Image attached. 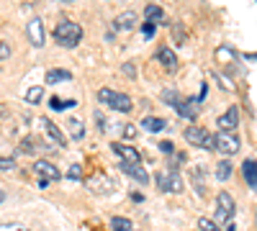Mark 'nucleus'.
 <instances>
[{
	"label": "nucleus",
	"mask_w": 257,
	"mask_h": 231,
	"mask_svg": "<svg viewBox=\"0 0 257 231\" xmlns=\"http://www.w3.org/2000/svg\"><path fill=\"white\" fill-rule=\"evenodd\" d=\"M54 39H57L59 47L72 49V47L80 44V39H82V26L75 24V21H62V24H57V29H54Z\"/></svg>",
	"instance_id": "obj_1"
},
{
	"label": "nucleus",
	"mask_w": 257,
	"mask_h": 231,
	"mask_svg": "<svg viewBox=\"0 0 257 231\" xmlns=\"http://www.w3.org/2000/svg\"><path fill=\"white\" fill-rule=\"evenodd\" d=\"M157 59H160V65L173 75L175 70H178V57L173 54V49H167V47H162L160 52H157Z\"/></svg>",
	"instance_id": "obj_13"
},
{
	"label": "nucleus",
	"mask_w": 257,
	"mask_h": 231,
	"mask_svg": "<svg viewBox=\"0 0 257 231\" xmlns=\"http://www.w3.org/2000/svg\"><path fill=\"white\" fill-rule=\"evenodd\" d=\"M160 149H162L165 154H173V152H175V146L170 144V141H160Z\"/></svg>",
	"instance_id": "obj_32"
},
{
	"label": "nucleus",
	"mask_w": 257,
	"mask_h": 231,
	"mask_svg": "<svg viewBox=\"0 0 257 231\" xmlns=\"http://www.w3.org/2000/svg\"><path fill=\"white\" fill-rule=\"evenodd\" d=\"M142 34H144V39H149V36L155 34V26H152V24H144V26H142Z\"/></svg>",
	"instance_id": "obj_34"
},
{
	"label": "nucleus",
	"mask_w": 257,
	"mask_h": 231,
	"mask_svg": "<svg viewBox=\"0 0 257 231\" xmlns=\"http://www.w3.org/2000/svg\"><path fill=\"white\" fill-rule=\"evenodd\" d=\"M67 126H70L72 139H77V141H80V139L85 136V129H82V121H80V118H70V121H67Z\"/></svg>",
	"instance_id": "obj_21"
},
{
	"label": "nucleus",
	"mask_w": 257,
	"mask_h": 231,
	"mask_svg": "<svg viewBox=\"0 0 257 231\" xmlns=\"http://www.w3.org/2000/svg\"><path fill=\"white\" fill-rule=\"evenodd\" d=\"M237 126H239V108L231 106V108L219 118V129H221V131H234Z\"/></svg>",
	"instance_id": "obj_12"
},
{
	"label": "nucleus",
	"mask_w": 257,
	"mask_h": 231,
	"mask_svg": "<svg viewBox=\"0 0 257 231\" xmlns=\"http://www.w3.org/2000/svg\"><path fill=\"white\" fill-rule=\"evenodd\" d=\"M113 152L123 159V162H132V164H142V154L134 149V146H128V144H113Z\"/></svg>",
	"instance_id": "obj_11"
},
{
	"label": "nucleus",
	"mask_w": 257,
	"mask_h": 231,
	"mask_svg": "<svg viewBox=\"0 0 257 231\" xmlns=\"http://www.w3.org/2000/svg\"><path fill=\"white\" fill-rule=\"evenodd\" d=\"M64 3H70V0H64Z\"/></svg>",
	"instance_id": "obj_37"
},
{
	"label": "nucleus",
	"mask_w": 257,
	"mask_h": 231,
	"mask_svg": "<svg viewBox=\"0 0 257 231\" xmlns=\"http://www.w3.org/2000/svg\"><path fill=\"white\" fill-rule=\"evenodd\" d=\"M34 172L39 175V180H49V182H54V180H59V177H62V172L57 170V167H54L52 162H47V159L34 162Z\"/></svg>",
	"instance_id": "obj_7"
},
{
	"label": "nucleus",
	"mask_w": 257,
	"mask_h": 231,
	"mask_svg": "<svg viewBox=\"0 0 257 231\" xmlns=\"http://www.w3.org/2000/svg\"><path fill=\"white\" fill-rule=\"evenodd\" d=\"M3 200H6V193H3V190H0V203H3Z\"/></svg>",
	"instance_id": "obj_36"
},
{
	"label": "nucleus",
	"mask_w": 257,
	"mask_h": 231,
	"mask_svg": "<svg viewBox=\"0 0 257 231\" xmlns=\"http://www.w3.org/2000/svg\"><path fill=\"white\" fill-rule=\"evenodd\" d=\"M162 21H165V11H162L160 6H147V11H144V24L157 26V24H162Z\"/></svg>",
	"instance_id": "obj_17"
},
{
	"label": "nucleus",
	"mask_w": 257,
	"mask_h": 231,
	"mask_svg": "<svg viewBox=\"0 0 257 231\" xmlns=\"http://www.w3.org/2000/svg\"><path fill=\"white\" fill-rule=\"evenodd\" d=\"M13 167H16V162L11 157H0V170H13Z\"/></svg>",
	"instance_id": "obj_30"
},
{
	"label": "nucleus",
	"mask_w": 257,
	"mask_h": 231,
	"mask_svg": "<svg viewBox=\"0 0 257 231\" xmlns=\"http://www.w3.org/2000/svg\"><path fill=\"white\" fill-rule=\"evenodd\" d=\"M198 228H201V231H221L219 223L211 221V218H201V221H198Z\"/></svg>",
	"instance_id": "obj_25"
},
{
	"label": "nucleus",
	"mask_w": 257,
	"mask_h": 231,
	"mask_svg": "<svg viewBox=\"0 0 257 231\" xmlns=\"http://www.w3.org/2000/svg\"><path fill=\"white\" fill-rule=\"evenodd\" d=\"M41 126H44V131L49 134V139H52L54 144L64 146V134H62V129H57V126H54V121H49V118H41Z\"/></svg>",
	"instance_id": "obj_16"
},
{
	"label": "nucleus",
	"mask_w": 257,
	"mask_h": 231,
	"mask_svg": "<svg viewBox=\"0 0 257 231\" xmlns=\"http://www.w3.org/2000/svg\"><path fill=\"white\" fill-rule=\"evenodd\" d=\"M98 100L105 103L108 108L118 111V113H132V108H134L132 98L123 95V93H116V90H111V88H100V90H98Z\"/></svg>",
	"instance_id": "obj_2"
},
{
	"label": "nucleus",
	"mask_w": 257,
	"mask_h": 231,
	"mask_svg": "<svg viewBox=\"0 0 257 231\" xmlns=\"http://www.w3.org/2000/svg\"><path fill=\"white\" fill-rule=\"evenodd\" d=\"M0 231H29V228L21 223H6V226H0Z\"/></svg>",
	"instance_id": "obj_31"
},
{
	"label": "nucleus",
	"mask_w": 257,
	"mask_h": 231,
	"mask_svg": "<svg viewBox=\"0 0 257 231\" xmlns=\"http://www.w3.org/2000/svg\"><path fill=\"white\" fill-rule=\"evenodd\" d=\"M67 80H72V72H70V70H49V72H47V82H49V85L67 82Z\"/></svg>",
	"instance_id": "obj_19"
},
{
	"label": "nucleus",
	"mask_w": 257,
	"mask_h": 231,
	"mask_svg": "<svg viewBox=\"0 0 257 231\" xmlns=\"http://www.w3.org/2000/svg\"><path fill=\"white\" fill-rule=\"evenodd\" d=\"M26 34H29V41L34 47H44V21L41 18H31L29 26H26Z\"/></svg>",
	"instance_id": "obj_8"
},
{
	"label": "nucleus",
	"mask_w": 257,
	"mask_h": 231,
	"mask_svg": "<svg viewBox=\"0 0 257 231\" xmlns=\"http://www.w3.org/2000/svg\"><path fill=\"white\" fill-rule=\"evenodd\" d=\"M142 126H144L147 131H152V134H160V131H165L167 121H165V118H157V116H147V118L142 121Z\"/></svg>",
	"instance_id": "obj_18"
},
{
	"label": "nucleus",
	"mask_w": 257,
	"mask_h": 231,
	"mask_svg": "<svg viewBox=\"0 0 257 231\" xmlns=\"http://www.w3.org/2000/svg\"><path fill=\"white\" fill-rule=\"evenodd\" d=\"M213 149H219L221 154L231 157V154H237L242 149V141L234 136L231 131H219L216 136H213Z\"/></svg>",
	"instance_id": "obj_3"
},
{
	"label": "nucleus",
	"mask_w": 257,
	"mask_h": 231,
	"mask_svg": "<svg viewBox=\"0 0 257 231\" xmlns=\"http://www.w3.org/2000/svg\"><path fill=\"white\" fill-rule=\"evenodd\" d=\"M123 134H126V136H128V139H132V136H134V134H137V131H134V126H126V129H123Z\"/></svg>",
	"instance_id": "obj_35"
},
{
	"label": "nucleus",
	"mask_w": 257,
	"mask_h": 231,
	"mask_svg": "<svg viewBox=\"0 0 257 231\" xmlns=\"http://www.w3.org/2000/svg\"><path fill=\"white\" fill-rule=\"evenodd\" d=\"M173 36H175V44H185V34H183V24L173 26Z\"/></svg>",
	"instance_id": "obj_27"
},
{
	"label": "nucleus",
	"mask_w": 257,
	"mask_h": 231,
	"mask_svg": "<svg viewBox=\"0 0 257 231\" xmlns=\"http://www.w3.org/2000/svg\"><path fill=\"white\" fill-rule=\"evenodd\" d=\"M198 106H201V100L198 98H185V100H178V113L185 118V121H196L198 116Z\"/></svg>",
	"instance_id": "obj_9"
},
{
	"label": "nucleus",
	"mask_w": 257,
	"mask_h": 231,
	"mask_svg": "<svg viewBox=\"0 0 257 231\" xmlns=\"http://www.w3.org/2000/svg\"><path fill=\"white\" fill-rule=\"evenodd\" d=\"M157 180H160V190H165V193H183V177L175 172V170H170L167 175L162 172V175H157Z\"/></svg>",
	"instance_id": "obj_6"
},
{
	"label": "nucleus",
	"mask_w": 257,
	"mask_h": 231,
	"mask_svg": "<svg viewBox=\"0 0 257 231\" xmlns=\"http://www.w3.org/2000/svg\"><path fill=\"white\" fill-rule=\"evenodd\" d=\"M242 175H244V180H247V185L252 187V190H257V162L254 159H247L242 164Z\"/></svg>",
	"instance_id": "obj_15"
},
{
	"label": "nucleus",
	"mask_w": 257,
	"mask_h": 231,
	"mask_svg": "<svg viewBox=\"0 0 257 231\" xmlns=\"http://www.w3.org/2000/svg\"><path fill=\"white\" fill-rule=\"evenodd\" d=\"M229 177H231V162L224 159V162H219V167H216V180H219V182H226Z\"/></svg>",
	"instance_id": "obj_20"
},
{
	"label": "nucleus",
	"mask_w": 257,
	"mask_h": 231,
	"mask_svg": "<svg viewBox=\"0 0 257 231\" xmlns=\"http://www.w3.org/2000/svg\"><path fill=\"white\" fill-rule=\"evenodd\" d=\"M111 231H132V221L116 216V218H111Z\"/></svg>",
	"instance_id": "obj_22"
},
{
	"label": "nucleus",
	"mask_w": 257,
	"mask_h": 231,
	"mask_svg": "<svg viewBox=\"0 0 257 231\" xmlns=\"http://www.w3.org/2000/svg\"><path fill=\"white\" fill-rule=\"evenodd\" d=\"M121 172L123 175H128L132 180H137V182H149V172L144 170L142 164H132V162H121Z\"/></svg>",
	"instance_id": "obj_10"
},
{
	"label": "nucleus",
	"mask_w": 257,
	"mask_h": 231,
	"mask_svg": "<svg viewBox=\"0 0 257 231\" xmlns=\"http://www.w3.org/2000/svg\"><path fill=\"white\" fill-rule=\"evenodd\" d=\"M3 59H11V44L0 39V62H3Z\"/></svg>",
	"instance_id": "obj_29"
},
{
	"label": "nucleus",
	"mask_w": 257,
	"mask_h": 231,
	"mask_svg": "<svg viewBox=\"0 0 257 231\" xmlns=\"http://www.w3.org/2000/svg\"><path fill=\"white\" fill-rule=\"evenodd\" d=\"M26 100L29 103H34V106H36V103H41V100H44V88H29V93H26Z\"/></svg>",
	"instance_id": "obj_23"
},
{
	"label": "nucleus",
	"mask_w": 257,
	"mask_h": 231,
	"mask_svg": "<svg viewBox=\"0 0 257 231\" xmlns=\"http://www.w3.org/2000/svg\"><path fill=\"white\" fill-rule=\"evenodd\" d=\"M254 216H257V213H254Z\"/></svg>",
	"instance_id": "obj_38"
},
{
	"label": "nucleus",
	"mask_w": 257,
	"mask_h": 231,
	"mask_svg": "<svg viewBox=\"0 0 257 231\" xmlns=\"http://www.w3.org/2000/svg\"><path fill=\"white\" fill-rule=\"evenodd\" d=\"M216 57H219V62H231V59H234V52L226 49V47H219V49H216Z\"/></svg>",
	"instance_id": "obj_26"
},
{
	"label": "nucleus",
	"mask_w": 257,
	"mask_h": 231,
	"mask_svg": "<svg viewBox=\"0 0 257 231\" xmlns=\"http://www.w3.org/2000/svg\"><path fill=\"white\" fill-rule=\"evenodd\" d=\"M185 141H190L193 146H198V149H213V134H208L201 126H188Z\"/></svg>",
	"instance_id": "obj_5"
},
{
	"label": "nucleus",
	"mask_w": 257,
	"mask_h": 231,
	"mask_svg": "<svg viewBox=\"0 0 257 231\" xmlns=\"http://www.w3.org/2000/svg\"><path fill=\"white\" fill-rule=\"evenodd\" d=\"M67 177L70 180H82V167L80 164H72L70 170H67Z\"/></svg>",
	"instance_id": "obj_28"
},
{
	"label": "nucleus",
	"mask_w": 257,
	"mask_h": 231,
	"mask_svg": "<svg viewBox=\"0 0 257 231\" xmlns=\"http://www.w3.org/2000/svg\"><path fill=\"white\" fill-rule=\"evenodd\" d=\"M49 106H52L54 111H62V108H75V106H77V100H62V98H52V100H49Z\"/></svg>",
	"instance_id": "obj_24"
},
{
	"label": "nucleus",
	"mask_w": 257,
	"mask_h": 231,
	"mask_svg": "<svg viewBox=\"0 0 257 231\" xmlns=\"http://www.w3.org/2000/svg\"><path fill=\"white\" fill-rule=\"evenodd\" d=\"M123 72H126V77H128V80H134V77H137V70H134V65H123Z\"/></svg>",
	"instance_id": "obj_33"
},
{
	"label": "nucleus",
	"mask_w": 257,
	"mask_h": 231,
	"mask_svg": "<svg viewBox=\"0 0 257 231\" xmlns=\"http://www.w3.org/2000/svg\"><path fill=\"white\" fill-rule=\"evenodd\" d=\"M113 26H116L118 31H128V29H134V26H137V13H134V11H126V13L116 16Z\"/></svg>",
	"instance_id": "obj_14"
},
{
	"label": "nucleus",
	"mask_w": 257,
	"mask_h": 231,
	"mask_svg": "<svg viewBox=\"0 0 257 231\" xmlns=\"http://www.w3.org/2000/svg\"><path fill=\"white\" fill-rule=\"evenodd\" d=\"M234 211H237V205H234V198L229 193H219L216 195V223H231L234 218Z\"/></svg>",
	"instance_id": "obj_4"
}]
</instances>
